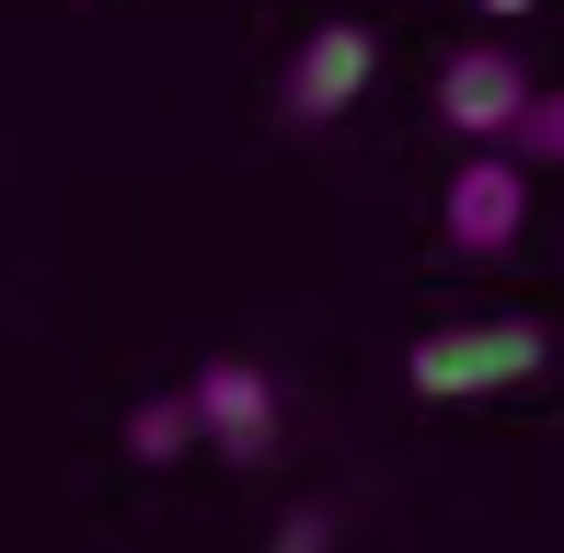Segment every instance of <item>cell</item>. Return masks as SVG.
Returning a JSON list of instances; mask_svg holds the SVG:
<instances>
[{
    "mask_svg": "<svg viewBox=\"0 0 564 553\" xmlns=\"http://www.w3.org/2000/svg\"><path fill=\"white\" fill-rule=\"evenodd\" d=\"M542 358H553V335H542V323H519V312H496V323H438V335L415 346V392H426V404H473V392L530 381Z\"/></svg>",
    "mask_w": 564,
    "mask_h": 553,
    "instance_id": "obj_1",
    "label": "cell"
},
{
    "mask_svg": "<svg viewBox=\"0 0 564 553\" xmlns=\"http://www.w3.org/2000/svg\"><path fill=\"white\" fill-rule=\"evenodd\" d=\"M196 438L208 449H230V462H265L276 449V381L253 358H219V369H196Z\"/></svg>",
    "mask_w": 564,
    "mask_h": 553,
    "instance_id": "obj_2",
    "label": "cell"
},
{
    "mask_svg": "<svg viewBox=\"0 0 564 553\" xmlns=\"http://www.w3.org/2000/svg\"><path fill=\"white\" fill-rule=\"evenodd\" d=\"M438 219H449L460 254H507V242H519V219H530V173H519V162H496V150H473V162L449 173Z\"/></svg>",
    "mask_w": 564,
    "mask_h": 553,
    "instance_id": "obj_3",
    "label": "cell"
},
{
    "mask_svg": "<svg viewBox=\"0 0 564 553\" xmlns=\"http://www.w3.org/2000/svg\"><path fill=\"white\" fill-rule=\"evenodd\" d=\"M369 69H380V46L357 35V23H323V35H300V58H289V82H276V105H289L300 128H323V116H346L357 93H369Z\"/></svg>",
    "mask_w": 564,
    "mask_h": 553,
    "instance_id": "obj_4",
    "label": "cell"
},
{
    "mask_svg": "<svg viewBox=\"0 0 564 553\" xmlns=\"http://www.w3.org/2000/svg\"><path fill=\"white\" fill-rule=\"evenodd\" d=\"M530 93H542V82H530V69L507 58V46H460V58L438 69V116H449L460 139H507Z\"/></svg>",
    "mask_w": 564,
    "mask_h": 553,
    "instance_id": "obj_5",
    "label": "cell"
},
{
    "mask_svg": "<svg viewBox=\"0 0 564 553\" xmlns=\"http://www.w3.org/2000/svg\"><path fill=\"white\" fill-rule=\"evenodd\" d=\"M127 438H139L150 462H173V449L196 438V392H162V404H139V426H127Z\"/></svg>",
    "mask_w": 564,
    "mask_h": 553,
    "instance_id": "obj_6",
    "label": "cell"
},
{
    "mask_svg": "<svg viewBox=\"0 0 564 553\" xmlns=\"http://www.w3.org/2000/svg\"><path fill=\"white\" fill-rule=\"evenodd\" d=\"M507 139H519L530 162H553V173H564V93H530V105H519V128H507Z\"/></svg>",
    "mask_w": 564,
    "mask_h": 553,
    "instance_id": "obj_7",
    "label": "cell"
},
{
    "mask_svg": "<svg viewBox=\"0 0 564 553\" xmlns=\"http://www.w3.org/2000/svg\"><path fill=\"white\" fill-rule=\"evenodd\" d=\"M473 12H530V0H473Z\"/></svg>",
    "mask_w": 564,
    "mask_h": 553,
    "instance_id": "obj_8",
    "label": "cell"
}]
</instances>
